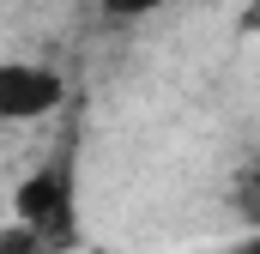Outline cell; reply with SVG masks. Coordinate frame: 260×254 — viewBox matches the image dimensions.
I'll use <instances>...</instances> for the list:
<instances>
[{"label": "cell", "mask_w": 260, "mask_h": 254, "mask_svg": "<svg viewBox=\"0 0 260 254\" xmlns=\"http://www.w3.org/2000/svg\"><path fill=\"white\" fill-rule=\"evenodd\" d=\"M18 218H24V230H37L49 248H61L67 236H73V176H67V164L30 176V182L18 188Z\"/></svg>", "instance_id": "cell-1"}, {"label": "cell", "mask_w": 260, "mask_h": 254, "mask_svg": "<svg viewBox=\"0 0 260 254\" xmlns=\"http://www.w3.org/2000/svg\"><path fill=\"white\" fill-rule=\"evenodd\" d=\"M67 85L61 73H49V67H0V121H37V115H49V109H61Z\"/></svg>", "instance_id": "cell-2"}, {"label": "cell", "mask_w": 260, "mask_h": 254, "mask_svg": "<svg viewBox=\"0 0 260 254\" xmlns=\"http://www.w3.org/2000/svg\"><path fill=\"white\" fill-rule=\"evenodd\" d=\"M0 254H49V242H43L37 230H24V224H12V230L0 236Z\"/></svg>", "instance_id": "cell-3"}, {"label": "cell", "mask_w": 260, "mask_h": 254, "mask_svg": "<svg viewBox=\"0 0 260 254\" xmlns=\"http://www.w3.org/2000/svg\"><path fill=\"white\" fill-rule=\"evenodd\" d=\"M236 212H242L248 224H260V170H248V176L236 182Z\"/></svg>", "instance_id": "cell-4"}, {"label": "cell", "mask_w": 260, "mask_h": 254, "mask_svg": "<svg viewBox=\"0 0 260 254\" xmlns=\"http://www.w3.org/2000/svg\"><path fill=\"white\" fill-rule=\"evenodd\" d=\"M151 6H164V0H103V12H115V18H139Z\"/></svg>", "instance_id": "cell-5"}, {"label": "cell", "mask_w": 260, "mask_h": 254, "mask_svg": "<svg viewBox=\"0 0 260 254\" xmlns=\"http://www.w3.org/2000/svg\"><path fill=\"white\" fill-rule=\"evenodd\" d=\"M230 254H260V236H248V242H242V248H230Z\"/></svg>", "instance_id": "cell-6"}, {"label": "cell", "mask_w": 260, "mask_h": 254, "mask_svg": "<svg viewBox=\"0 0 260 254\" xmlns=\"http://www.w3.org/2000/svg\"><path fill=\"white\" fill-rule=\"evenodd\" d=\"M248 30H260V0H254V6H248Z\"/></svg>", "instance_id": "cell-7"}]
</instances>
